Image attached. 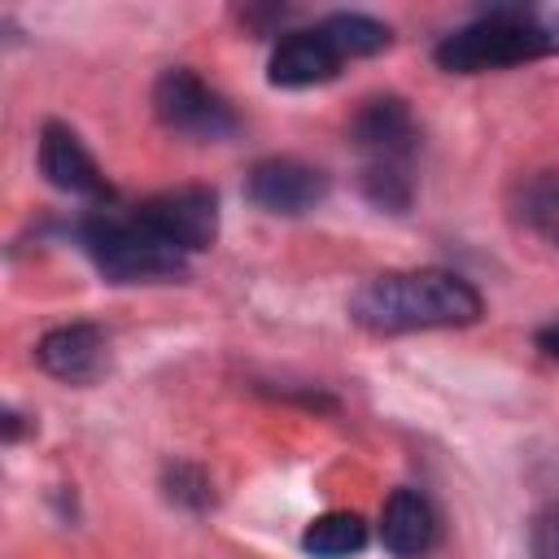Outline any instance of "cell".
<instances>
[{"instance_id":"7","label":"cell","mask_w":559,"mask_h":559,"mask_svg":"<svg viewBox=\"0 0 559 559\" xmlns=\"http://www.w3.org/2000/svg\"><path fill=\"white\" fill-rule=\"evenodd\" d=\"M35 153H39V175H44L57 192L87 197V201H109V197H114L109 179L100 175L96 157L83 148V140H79L74 127L48 118V122L39 127V148H35Z\"/></svg>"},{"instance_id":"3","label":"cell","mask_w":559,"mask_h":559,"mask_svg":"<svg viewBox=\"0 0 559 559\" xmlns=\"http://www.w3.org/2000/svg\"><path fill=\"white\" fill-rule=\"evenodd\" d=\"M79 240L87 249V258L96 262V271L109 284H153V280H183L188 271V253H179L175 245H166L153 227H144L131 214H92L79 223Z\"/></svg>"},{"instance_id":"11","label":"cell","mask_w":559,"mask_h":559,"mask_svg":"<svg viewBox=\"0 0 559 559\" xmlns=\"http://www.w3.org/2000/svg\"><path fill=\"white\" fill-rule=\"evenodd\" d=\"M380 542L393 559H419L437 546V511L419 489H393L380 511Z\"/></svg>"},{"instance_id":"13","label":"cell","mask_w":559,"mask_h":559,"mask_svg":"<svg viewBox=\"0 0 559 559\" xmlns=\"http://www.w3.org/2000/svg\"><path fill=\"white\" fill-rule=\"evenodd\" d=\"M515 214L524 227H533L546 245L559 249V170L528 175L515 192Z\"/></svg>"},{"instance_id":"16","label":"cell","mask_w":559,"mask_h":559,"mask_svg":"<svg viewBox=\"0 0 559 559\" xmlns=\"http://www.w3.org/2000/svg\"><path fill=\"white\" fill-rule=\"evenodd\" d=\"M166 493H170V502L192 507V511H201V507L214 502L210 476L197 463H166Z\"/></svg>"},{"instance_id":"5","label":"cell","mask_w":559,"mask_h":559,"mask_svg":"<svg viewBox=\"0 0 559 559\" xmlns=\"http://www.w3.org/2000/svg\"><path fill=\"white\" fill-rule=\"evenodd\" d=\"M135 218L153 227L179 253H201L218 240V197L210 188H170L135 205Z\"/></svg>"},{"instance_id":"17","label":"cell","mask_w":559,"mask_h":559,"mask_svg":"<svg viewBox=\"0 0 559 559\" xmlns=\"http://www.w3.org/2000/svg\"><path fill=\"white\" fill-rule=\"evenodd\" d=\"M528 555L533 559H559V502L542 507L528 520Z\"/></svg>"},{"instance_id":"15","label":"cell","mask_w":559,"mask_h":559,"mask_svg":"<svg viewBox=\"0 0 559 559\" xmlns=\"http://www.w3.org/2000/svg\"><path fill=\"white\" fill-rule=\"evenodd\" d=\"M319 26L341 57H371V52L389 48V26L371 13H332Z\"/></svg>"},{"instance_id":"12","label":"cell","mask_w":559,"mask_h":559,"mask_svg":"<svg viewBox=\"0 0 559 559\" xmlns=\"http://www.w3.org/2000/svg\"><path fill=\"white\" fill-rule=\"evenodd\" d=\"M301 546L314 559H349V555H358L367 546V524L354 511H323V515H314L306 524Z\"/></svg>"},{"instance_id":"8","label":"cell","mask_w":559,"mask_h":559,"mask_svg":"<svg viewBox=\"0 0 559 559\" xmlns=\"http://www.w3.org/2000/svg\"><path fill=\"white\" fill-rule=\"evenodd\" d=\"M349 140L362 162H415V118L402 96H371L349 118Z\"/></svg>"},{"instance_id":"14","label":"cell","mask_w":559,"mask_h":559,"mask_svg":"<svg viewBox=\"0 0 559 559\" xmlns=\"http://www.w3.org/2000/svg\"><path fill=\"white\" fill-rule=\"evenodd\" d=\"M362 197L389 214L411 210L415 201V162H362Z\"/></svg>"},{"instance_id":"1","label":"cell","mask_w":559,"mask_h":559,"mask_svg":"<svg viewBox=\"0 0 559 559\" xmlns=\"http://www.w3.org/2000/svg\"><path fill=\"white\" fill-rule=\"evenodd\" d=\"M480 293L441 266L419 271H384L367 280L349 297V319L376 336L432 332V328H467L480 319Z\"/></svg>"},{"instance_id":"9","label":"cell","mask_w":559,"mask_h":559,"mask_svg":"<svg viewBox=\"0 0 559 559\" xmlns=\"http://www.w3.org/2000/svg\"><path fill=\"white\" fill-rule=\"evenodd\" d=\"M35 362L66 384H92L109 367V341L96 323H61L39 336Z\"/></svg>"},{"instance_id":"2","label":"cell","mask_w":559,"mask_h":559,"mask_svg":"<svg viewBox=\"0 0 559 559\" xmlns=\"http://www.w3.org/2000/svg\"><path fill=\"white\" fill-rule=\"evenodd\" d=\"M550 52H559V13L502 4L450 31L432 57L450 74H480V70H502V66H520Z\"/></svg>"},{"instance_id":"10","label":"cell","mask_w":559,"mask_h":559,"mask_svg":"<svg viewBox=\"0 0 559 559\" xmlns=\"http://www.w3.org/2000/svg\"><path fill=\"white\" fill-rule=\"evenodd\" d=\"M341 61L345 57L332 48L323 26H306V31H288L275 44V52L266 61V79H271V87H314V83L336 79Z\"/></svg>"},{"instance_id":"4","label":"cell","mask_w":559,"mask_h":559,"mask_svg":"<svg viewBox=\"0 0 559 559\" xmlns=\"http://www.w3.org/2000/svg\"><path fill=\"white\" fill-rule=\"evenodd\" d=\"M153 114L166 131L183 135V140H201V144H214V140H227L236 135V109L188 66H170L157 74L153 83Z\"/></svg>"},{"instance_id":"18","label":"cell","mask_w":559,"mask_h":559,"mask_svg":"<svg viewBox=\"0 0 559 559\" xmlns=\"http://www.w3.org/2000/svg\"><path fill=\"white\" fill-rule=\"evenodd\" d=\"M537 345H542V349H546V354L559 362V323H546V328L537 332Z\"/></svg>"},{"instance_id":"6","label":"cell","mask_w":559,"mask_h":559,"mask_svg":"<svg viewBox=\"0 0 559 559\" xmlns=\"http://www.w3.org/2000/svg\"><path fill=\"white\" fill-rule=\"evenodd\" d=\"M328 175L301 157H262L249 179H245V197L266 210V214H280V218H297V214H310L314 205L328 201Z\"/></svg>"}]
</instances>
